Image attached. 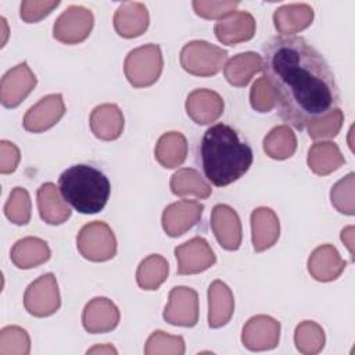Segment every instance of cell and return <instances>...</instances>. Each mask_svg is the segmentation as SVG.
<instances>
[{
  "mask_svg": "<svg viewBox=\"0 0 355 355\" xmlns=\"http://www.w3.org/2000/svg\"><path fill=\"white\" fill-rule=\"evenodd\" d=\"M262 71L277 94L282 119L295 129H305L340 103L330 65L301 36H275L265 43Z\"/></svg>",
  "mask_w": 355,
  "mask_h": 355,
  "instance_id": "cell-1",
  "label": "cell"
},
{
  "mask_svg": "<svg viewBox=\"0 0 355 355\" xmlns=\"http://www.w3.org/2000/svg\"><path fill=\"white\" fill-rule=\"evenodd\" d=\"M251 147L239 139L237 132L225 123L208 128L200 144V161L205 178L216 187L240 179L252 164Z\"/></svg>",
  "mask_w": 355,
  "mask_h": 355,
  "instance_id": "cell-2",
  "label": "cell"
},
{
  "mask_svg": "<svg viewBox=\"0 0 355 355\" xmlns=\"http://www.w3.org/2000/svg\"><path fill=\"white\" fill-rule=\"evenodd\" d=\"M58 190L68 205L80 214L100 212L111 193L108 178L97 168L78 164L67 168L58 178Z\"/></svg>",
  "mask_w": 355,
  "mask_h": 355,
  "instance_id": "cell-3",
  "label": "cell"
},
{
  "mask_svg": "<svg viewBox=\"0 0 355 355\" xmlns=\"http://www.w3.org/2000/svg\"><path fill=\"white\" fill-rule=\"evenodd\" d=\"M164 60L158 44L147 43L130 50L123 62V72L133 87L154 85L162 72Z\"/></svg>",
  "mask_w": 355,
  "mask_h": 355,
  "instance_id": "cell-4",
  "label": "cell"
},
{
  "mask_svg": "<svg viewBox=\"0 0 355 355\" xmlns=\"http://www.w3.org/2000/svg\"><path fill=\"white\" fill-rule=\"evenodd\" d=\"M227 60V51L205 40H193L183 46L180 51L182 68L194 76H214Z\"/></svg>",
  "mask_w": 355,
  "mask_h": 355,
  "instance_id": "cell-5",
  "label": "cell"
},
{
  "mask_svg": "<svg viewBox=\"0 0 355 355\" xmlns=\"http://www.w3.org/2000/svg\"><path fill=\"white\" fill-rule=\"evenodd\" d=\"M76 247L85 259L104 262L116 254V239L111 227L101 220L86 223L76 236Z\"/></svg>",
  "mask_w": 355,
  "mask_h": 355,
  "instance_id": "cell-6",
  "label": "cell"
},
{
  "mask_svg": "<svg viewBox=\"0 0 355 355\" xmlns=\"http://www.w3.org/2000/svg\"><path fill=\"white\" fill-rule=\"evenodd\" d=\"M24 306L36 318L50 316L60 309L61 298L57 279L53 273L42 275L26 287Z\"/></svg>",
  "mask_w": 355,
  "mask_h": 355,
  "instance_id": "cell-7",
  "label": "cell"
},
{
  "mask_svg": "<svg viewBox=\"0 0 355 355\" xmlns=\"http://www.w3.org/2000/svg\"><path fill=\"white\" fill-rule=\"evenodd\" d=\"M93 12L83 6H69L55 19L53 36L64 44H78L86 40L93 29Z\"/></svg>",
  "mask_w": 355,
  "mask_h": 355,
  "instance_id": "cell-8",
  "label": "cell"
},
{
  "mask_svg": "<svg viewBox=\"0 0 355 355\" xmlns=\"http://www.w3.org/2000/svg\"><path fill=\"white\" fill-rule=\"evenodd\" d=\"M164 319L169 324L193 327L198 322V294L196 290L178 286L169 293L168 304L164 309Z\"/></svg>",
  "mask_w": 355,
  "mask_h": 355,
  "instance_id": "cell-9",
  "label": "cell"
},
{
  "mask_svg": "<svg viewBox=\"0 0 355 355\" xmlns=\"http://www.w3.org/2000/svg\"><path fill=\"white\" fill-rule=\"evenodd\" d=\"M179 275H197L209 269L216 262V255L209 243L200 236L175 248Z\"/></svg>",
  "mask_w": 355,
  "mask_h": 355,
  "instance_id": "cell-10",
  "label": "cell"
},
{
  "mask_svg": "<svg viewBox=\"0 0 355 355\" xmlns=\"http://www.w3.org/2000/svg\"><path fill=\"white\" fill-rule=\"evenodd\" d=\"M280 322L268 315H255L247 320L241 331V343L250 351H269L277 347Z\"/></svg>",
  "mask_w": 355,
  "mask_h": 355,
  "instance_id": "cell-11",
  "label": "cell"
},
{
  "mask_svg": "<svg viewBox=\"0 0 355 355\" xmlns=\"http://www.w3.org/2000/svg\"><path fill=\"white\" fill-rule=\"evenodd\" d=\"M36 76L28 64L19 62L4 73L0 82V101L7 108L18 107L36 86Z\"/></svg>",
  "mask_w": 355,
  "mask_h": 355,
  "instance_id": "cell-12",
  "label": "cell"
},
{
  "mask_svg": "<svg viewBox=\"0 0 355 355\" xmlns=\"http://www.w3.org/2000/svg\"><path fill=\"white\" fill-rule=\"evenodd\" d=\"M202 211L204 205L196 200L172 202L162 212V229L169 237L182 236L200 222Z\"/></svg>",
  "mask_w": 355,
  "mask_h": 355,
  "instance_id": "cell-13",
  "label": "cell"
},
{
  "mask_svg": "<svg viewBox=\"0 0 355 355\" xmlns=\"http://www.w3.org/2000/svg\"><path fill=\"white\" fill-rule=\"evenodd\" d=\"M65 114V104L60 93L47 94L32 105L22 121L25 130L31 133H42L53 128Z\"/></svg>",
  "mask_w": 355,
  "mask_h": 355,
  "instance_id": "cell-14",
  "label": "cell"
},
{
  "mask_svg": "<svg viewBox=\"0 0 355 355\" xmlns=\"http://www.w3.org/2000/svg\"><path fill=\"white\" fill-rule=\"evenodd\" d=\"M211 229L220 247L227 251H236L240 248L243 239L241 222L232 207L218 204L212 208Z\"/></svg>",
  "mask_w": 355,
  "mask_h": 355,
  "instance_id": "cell-15",
  "label": "cell"
},
{
  "mask_svg": "<svg viewBox=\"0 0 355 355\" xmlns=\"http://www.w3.org/2000/svg\"><path fill=\"white\" fill-rule=\"evenodd\" d=\"M121 319L118 306L105 297L90 300L82 312V324L92 334L108 333L114 330Z\"/></svg>",
  "mask_w": 355,
  "mask_h": 355,
  "instance_id": "cell-16",
  "label": "cell"
},
{
  "mask_svg": "<svg viewBox=\"0 0 355 355\" xmlns=\"http://www.w3.org/2000/svg\"><path fill=\"white\" fill-rule=\"evenodd\" d=\"M255 29V18L247 11H234L219 19L214 26L216 39L226 46L248 42L254 37Z\"/></svg>",
  "mask_w": 355,
  "mask_h": 355,
  "instance_id": "cell-17",
  "label": "cell"
},
{
  "mask_svg": "<svg viewBox=\"0 0 355 355\" xmlns=\"http://www.w3.org/2000/svg\"><path fill=\"white\" fill-rule=\"evenodd\" d=\"M186 112L197 125L215 122L225 110L223 98L214 90L196 89L186 98Z\"/></svg>",
  "mask_w": 355,
  "mask_h": 355,
  "instance_id": "cell-18",
  "label": "cell"
},
{
  "mask_svg": "<svg viewBox=\"0 0 355 355\" xmlns=\"http://www.w3.org/2000/svg\"><path fill=\"white\" fill-rule=\"evenodd\" d=\"M347 262L341 258L337 248L331 244H323L315 248L308 258L309 275L322 283L333 282L344 272Z\"/></svg>",
  "mask_w": 355,
  "mask_h": 355,
  "instance_id": "cell-19",
  "label": "cell"
},
{
  "mask_svg": "<svg viewBox=\"0 0 355 355\" xmlns=\"http://www.w3.org/2000/svg\"><path fill=\"white\" fill-rule=\"evenodd\" d=\"M251 241L257 252H262L276 244L280 236V222L273 209L255 208L251 212Z\"/></svg>",
  "mask_w": 355,
  "mask_h": 355,
  "instance_id": "cell-20",
  "label": "cell"
},
{
  "mask_svg": "<svg viewBox=\"0 0 355 355\" xmlns=\"http://www.w3.org/2000/svg\"><path fill=\"white\" fill-rule=\"evenodd\" d=\"M150 24L147 7L137 1H125L118 6L114 14V28L125 39H133L143 35Z\"/></svg>",
  "mask_w": 355,
  "mask_h": 355,
  "instance_id": "cell-21",
  "label": "cell"
},
{
  "mask_svg": "<svg viewBox=\"0 0 355 355\" xmlns=\"http://www.w3.org/2000/svg\"><path fill=\"white\" fill-rule=\"evenodd\" d=\"M37 200V209L42 220L47 225H62L67 222L72 214L69 205L62 198L58 187L51 183H43L36 193Z\"/></svg>",
  "mask_w": 355,
  "mask_h": 355,
  "instance_id": "cell-22",
  "label": "cell"
},
{
  "mask_svg": "<svg viewBox=\"0 0 355 355\" xmlns=\"http://www.w3.org/2000/svg\"><path fill=\"white\" fill-rule=\"evenodd\" d=\"M234 312V298L230 287L222 280H214L208 287V324L219 329L229 323Z\"/></svg>",
  "mask_w": 355,
  "mask_h": 355,
  "instance_id": "cell-23",
  "label": "cell"
},
{
  "mask_svg": "<svg viewBox=\"0 0 355 355\" xmlns=\"http://www.w3.org/2000/svg\"><path fill=\"white\" fill-rule=\"evenodd\" d=\"M313 21V8L305 3L284 4L275 10L273 24L282 36H294L308 26Z\"/></svg>",
  "mask_w": 355,
  "mask_h": 355,
  "instance_id": "cell-24",
  "label": "cell"
},
{
  "mask_svg": "<svg viewBox=\"0 0 355 355\" xmlns=\"http://www.w3.org/2000/svg\"><path fill=\"white\" fill-rule=\"evenodd\" d=\"M123 123V114L116 104H100L90 114V129L100 140H116L122 135Z\"/></svg>",
  "mask_w": 355,
  "mask_h": 355,
  "instance_id": "cell-25",
  "label": "cell"
},
{
  "mask_svg": "<svg viewBox=\"0 0 355 355\" xmlns=\"http://www.w3.org/2000/svg\"><path fill=\"white\" fill-rule=\"evenodd\" d=\"M51 251L47 243L39 237L18 240L10 252L11 262L19 269H32L50 259Z\"/></svg>",
  "mask_w": 355,
  "mask_h": 355,
  "instance_id": "cell-26",
  "label": "cell"
},
{
  "mask_svg": "<svg viewBox=\"0 0 355 355\" xmlns=\"http://www.w3.org/2000/svg\"><path fill=\"white\" fill-rule=\"evenodd\" d=\"M306 162L313 173L326 176L343 166L345 164V158L334 141L322 140L311 146L308 150Z\"/></svg>",
  "mask_w": 355,
  "mask_h": 355,
  "instance_id": "cell-27",
  "label": "cell"
},
{
  "mask_svg": "<svg viewBox=\"0 0 355 355\" xmlns=\"http://www.w3.org/2000/svg\"><path fill=\"white\" fill-rule=\"evenodd\" d=\"M262 71V57L254 51H245L233 55L223 67L225 79L236 87H244L251 78Z\"/></svg>",
  "mask_w": 355,
  "mask_h": 355,
  "instance_id": "cell-28",
  "label": "cell"
},
{
  "mask_svg": "<svg viewBox=\"0 0 355 355\" xmlns=\"http://www.w3.org/2000/svg\"><path fill=\"white\" fill-rule=\"evenodd\" d=\"M155 159L166 169L180 166L187 157V140L180 132L164 133L155 144Z\"/></svg>",
  "mask_w": 355,
  "mask_h": 355,
  "instance_id": "cell-29",
  "label": "cell"
},
{
  "mask_svg": "<svg viewBox=\"0 0 355 355\" xmlns=\"http://www.w3.org/2000/svg\"><path fill=\"white\" fill-rule=\"evenodd\" d=\"M171 191L178 197L193 196L204 200L212 194L209 183L193 168H180L171 176Z\"/></svg>",
  "mask_w": 355,
  "mask_h": 355,
  "instance_id": "cell-30",
  "label": "cell"
},
{
  "mask_svg": "<svg viewBox=\"0 0 355 355\" xmlns=\"http://www.w3.org/2000/svg\"><path fill=\"white\" fill-rule=\"evenodd\" d=\"M168 261L159 254H151L139 263L136 270V282L143 290H157L168 279Z\"/></svg>",
  "mask_w": 355,
  "mask_h": 355,
  "instance_id": "cell-31",
  "label": "cell"
},
{
  "mask_svg": "<svg viewBox=\"0 0 355 355\" xmlns=\"http://www.w3.org/2000/svg\"><path fill=\"white\" fill-rule=\"evenodd\" d=\"M297 137L288 125L275 126L263 139V151L268 157L282 161L294 155Z\"/></svg>",
  "mask_w": 355,
  "mask_h": 355,
  "instance_id": "cell-32",
  "label": "cell"
},
{
  "mask_svg": "<svg viewBox=\"0 0 355 355\" xmlns=\"http://www.w3.org/2000/svg\"><path fill=\"white\" fill-rule=\"evenodd\" d=\"M326 343L324 330L313 320H304L297 324L294 331L295 348L304 355L319 354Z\"/></svg>",
  "mask_w": 355,
  "mask_h": 355,
  "instance_id": "cell-33",
  "label": "cell"
},
{
  "mask_svg": "<svg viewBox=\"0 0 355 355\" xmlns=\"http://www.w3.org/2000/svg\"><path fill=\"white\" fill-rule=\"evenodd\" d=\"M344 122V112L337 107L315 119H312L305 128L308 135L313 140L331 139L338 135Z\"/></svg>",
  "mask_w": 355,
  "mask_h": 355,
  "instance_id": "cell-34",
  "label": "cell"
},
{
  "mask_svg": "<svg viewBox=\"0 0 355 355\" xmlns=\"http://www.w3.org/2000/svg\"><path fill=\"white\" fill-rule=\"evenodd\" d=\"M32 202L29 193L24 187H15L10 193V197L4 205L6 218L18 226L26 225L31 220Z\"/></svg>",
  "mask_w": 355,
  "mask_h": 355,
  "instance_id": "cell-35",
  "label": "cell"
},
{
  "mask_svg": "<svg viewBox=\"0 0 355 355\" xmlns=\"http://www.w3.org/2000/svg\"><path fill=\"white\" fill-rule=\"evenodd\" d=\"M184 340L182 336H172L162 330H155L147 338L146 355H183Z\"/></svg>",
  "mask_w": 355,
  "mask_h": 355,
  "instance_id": "cell-36",
  "label": "cell"
},
{
  "mask_svg": "<svg viewBox=\"0 0 355 355\" xmlns=\"http://www.w3.org/2000/svg\"><path fill=\"white\" fill-rule=\"evenodd\" d=\"M31 338L19 326H6L0 331V355H28Z\"/></svg>",
  "mask_w": 355,
  "mask_h": 355,
  "instance_id": "cell-37",
  "label": "cell"
},
{
  "mask_svg": "<svg viewBox=\"0 0 355 355\" xmlns=\"http://www.w3.org/2000/svg\"><path fill=\"white\" fill-rule=\"evenodd\" d=\"M354 189H355V175L352 172H349L347 176L340 179L331 187L330 201L340 214L349 215V216L355 214Z\"/></svg>",
  "mask_w": 355,
  "mask_h": 355,
  "instance_id": "cell-38",
  "label": "cell"
},
{
  "mask_svg": "<svg viewBox=\"0 0 355 355\" xmlns=\"http://www.w3.org/2000/svg\"><path fill=\"white\" fill-rule=\"evenodd\" d=\"M250 103L251 107L258 112H269L276 107L277 94L265 76L258 78L252 83L250 90Z\"/></svg>",
  "mask_w": 355,
  "mask_h": 355,
  "instance_id": "cell-39",
  "label": "cell"
},
{
  "mask_svg": "<svg viewBox=\"0 0 355 355\" xmlns=\"http://www.w3.org/2000/svg\"><path fill=\"white\" fill-rule=\"evenodd\" d=\"M193 8L197 15L205 19H222L239 7V1H215V0H194Z\"/></svg>",
  "mask_w": 355,
  "mask_h": 355,
  "instance_id": "cell-40",
  "label": "cell"
},
{
  "mask_svg": "<svg viewBox=\"0 0 355 355\" xmlns=\"http://www.w3.org/2000/svg\"><path fill=\"white\" fill-rule=\"evenodd\" d=\"M58 4L60 1L57 0H26L21 3L19 15L22 21H25L26 24H36L44 17H47L55 7H58Z\"/></svg>",
  "mask_w": 355,
  "mask_h": 355,
  "instance_id": "cell-41",
  "label": "cell"
},
{
  "mask_svg": "<svg viewBox=\"0 0 355 355\" xmlns=\"http://www.w3.org/2000/svg\"><path fill=\"white\" fill-rule=\"evenodd\" d=\"M21 159V153L19 148L8 141V140H1L0 141V172L3 175L12 173Z\"/></svg>",
  "mask_w": 355,
  "mask_h": 355,
  "instance_id": "cell-42",
  "label": "cell"
},
{
  "mask_svg": "<svg viewBox=\"0 0 355 355\" xmlns=\"http://www.w3.org/2000/svg\"><path fill=\"white\" fill-rule=\"evenodd\" d=\"M354 226H347L345 229L341 230V241L345 244V247L348 248L349 254H351V258L354 257Z\"/></svg>",
  "mask_w": 355,
  "mask_h": 355,
  "instance_id": "cell-43",
  "label": "cell"
},
{
  "mask_svg": "<svg viewBox=\"0 0 355 355\" xmlns=\"http://www.w3.org/2000/svg\"><path fill=\"white\" fill-rule=\"evenodd\" d=\"M96 352H100V354H116V349L111 345H96L90 349H87V354H96Z\"/></svg>",
  "mask_w": 355,
  "mask_h": 355,
  "instance_id": "cell-44",
  "label": "cell"
}]
</instances>
